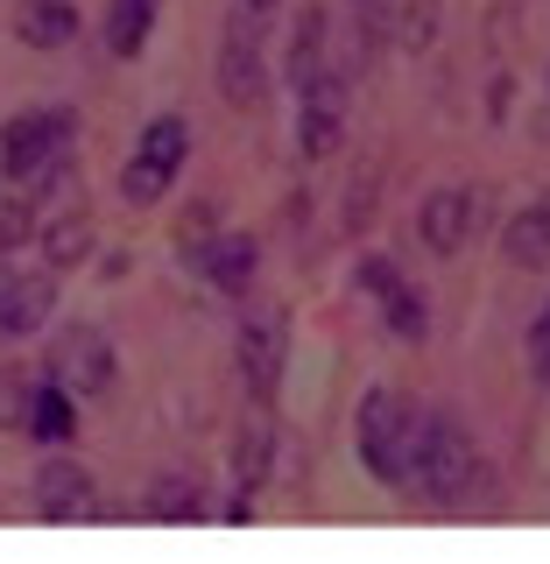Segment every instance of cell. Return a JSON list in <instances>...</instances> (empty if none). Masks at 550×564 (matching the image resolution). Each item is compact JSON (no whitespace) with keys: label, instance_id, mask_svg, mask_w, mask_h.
<instances>
[{"label":"cell","instance_id":"cell-3","mask_svg":"<svg viewBox=\"0 0 550 564\" xmlns=\"http://www.w3.org/2000/svg\"><path fill=\"white\" fill-rule=\"evenodd\" d=\"M71 149H78V113H71V106L14 113L8 128H0V176H8L14 191H35L71 163Z\"/></svg>","mask_w":550,"mask_h":564},{"label":"cell","instance_id":"cell-21","mask_svg":"<svg viewBox=\"0 0 550 564\" xmlns=\"http://www.w3.org/2000/svg\"><path fill=\"white\" fill-rule=\"evenodd\" d=\"M325 8H304V14H296V29H290V85H311L317 78V70H339V64H332L325 57Z\"/></svg>","mask_w":550,"mask_h":564},{"label":"cell","instance_id":"cell-11","mask_svg":"<svg viewBox=\"0 0 550 564\" xmlns=\"http://www.w3.org/2000/svg\"><path fill=\"white\" fill-rule=\"evenodd\" d=\"M35 240H43V261H50V275H64V269H78V261H93V205H85V191L71 184V198L50 212H35Z\"/></svg>","mask_w":550,"mask_h":564},{"label":"cell","instance_id":"cell-29","mask_svg":"<svg viewBox=\"0 0 550 564\" xmlns=\"http://www.w3.org/2000/svg\"><path fill=\"white\" fill-rule=\"evenodd\" d=\"M8 275H14V261H0V282H8Z\"/></svg>","mask_w":550,"mask_h":564},{"label":"cell","instance_id":"cell-15","mask_svg":"<svg viewBox=\"0 0 550 564\" xmlns=\"http://www.w3.org/2000/svg\"><path fill=\"white\" fill-rule=\"evenodd\" d=\"M141 516L163 522V529H176V522H205V516H212V494H205L198 473H163V480L141 494Z\"/></svg>","mask_w":550,"mask_h":564},{"label":"cell","instance_id":"cell-14","mask_svg":"<svg viewBox=\"0 0 550 564\" xmlns=\"http://www.w3.org/2000/svg\"><path fill=\"white\" fill-rule=\"evenodd\" d=\"M198 269H205V282L219 296H247V290H255V269H261V240L255 234H212V247L198 254Z\"/></svg>","mask_w":550,"mask_h":564},{"label":"cell","instance_id":"cell-16","mask_svg":"<svg viewBox=\"0 0 550 564\" xmlns=\"http://www.w3.org/2000/svg\"><path fill=\"white\" fill-rule=\"evenodd\" d=\"M234 487L240 494H255L261 480H269V466H276V423H269V402H255V410H247V423L234 431Z\"/></svg>","mask_w":550,"mask_h":564},{"label":"cell","instance_id":"cell-25","mask_svg":"<svg viewBox=\"0 0 550 564\" xmlns=\"http://www.w3.org/2000/svg\"><path fill=\"white\" fill-rule=\"evenodd\" d=\"M29 402H35V381L22 375V367H0V431H22Z\"/></svg>","mask_w":550,"mask_h":564},{"label":"cell","instance_id":"cell-28","mask_svg":"<svg viewBox=\"0 0 550 564\" xmlns=\"http://www.w3.org/2000/svg\"><path fill=\"white\" fill-rule=\"evenodd\" d=\"M240 8H255V14H261V22H269V14L282 8V0H240Z\"/></svg>","mask_w":550,"mask_h":564},{"label":"cell","instance_id":"cell-8","mask_svg":"<svg viewBox=\"0 0 550 564\" xmlns=\"http://www.w3.org/2000/svg\"><path fill=\"white\" fill-rule=\"evenodd\" d=\"M346 141V78L339 70H317L311 85H296V155L325 163Z\"/></svg>","mask_w":550,"mask_h":564},{"label":"cell","instance_id":"cell-5","mask_svg":"<svg viewBox=\"0 0 550 564\" xmlns=\"http://www.w3.org/2000/svg\"><path fill=\"white\" fill-rule=\"evenodd\" d=\"M184 155H191V120H184V113H155L149 128H141V141H134L128 170H120V198H128V205L170 198V184H176V170H184Z\"/></svg>","mask_w":550,"mask_h":564},{"label":"cell","instance_id":"cell-18","mask_svg":"<svg viewBox=\"0 0 550 564\" xmlns=\"http://www.w3.org/2000/svg\"><path fill=\"white\" fill-rule=\"evenodd\" d=\"M163 14V0H106V57L134 64L149 50V29Z\"/></svg>","mask_w":550,"mask_h":564},{"label":"cell","instance_id":"cell-17","mask_svg":"<svg viewBox=\"0 0 550 564\" xmlns=\"http://www.w3.org/2000/svg\"><path fill=\"white\" fill-rule=\"evenodd\" d=\"M14 43L71 50L78 43V0H22V8H14Z\"/></svg>","mask_w":550,"mask_h":564},{"label":"cell","instance_id":"cell-2","mask_svg":"<svg viewBox=\"0 0 550 564\" xmlns=\"http://www.w3.org/2000/svg\"><path fill=\"white\" fill-rule=\"evenodd\" d=\"M410 480L431 494L445 516H459V508L481 494V445H473V431L445 410H423V445H417V466Z\"/></svg>","mask_w":550,"mask_h":564},{"label":"cell","instance_id":"cell-13","mask_svg":"<svg viewBox=\"0 0 550 564\" xmlns=\"http://www.w3.org/2000/svg\"><path fill=\"white\" fill-rule=\"evenodd\" d=\"M50 311H57V282H50V275H8V282H0V346L43 332Z\"/></svg>","mask_w":550,"mask_h":564},{"label":"cell","instance_id":"cell-26","mask_svg":"<svg viewBox=\"0 0 550 564\" xmlns=\"http://www.w3.org/2000/svg\"><path fill=\"white\" fill-rule=\"evenodd\" d=\"M353 282H360V296H375V304H381V296H388V290L402 282V269H396L388 254H367V261H360V275H353Z\"/></svg>","mask_w":550,"mask_h":564},{"label":"cell","instance_id":"cell-10","mask_svg":"<svg viewBox=\"0 0 550 564\" xmlns=\"http://www.w3.org/2000/svg\"><path fill=\"white\" fill-rule=\"evenodd\" d=\"M35 516H43V522H93V516H99L93 473H85L78 458L50 452L43 466H35Z\"/></svg>","mask_w":550,"mask_h":564},{"label":"cell","instance_id":"cell-7","mask_svg":"<svg viewBox=\"0 0 550 564\" xmlns=\"http://www.w3.org/2000/svg\"><path fill=\"white\" fill-rule=\"evenodd\" d=\"M234 367H240L247 402H276L282 367H290V317H282V311L247 317V325H240V339H234Z\"/></svg>","mask_w":550,"mask_h":564},{"label":"cell","instance_id":"cell-9","mask_svg":"<svg viewBox=\"0 0 550 564\" xmlns=\"http://www.w3.org/2000/svg\"><path fill=\"white\" fill-rule=\"evenodd\" d=\"M473 226H481V191H466V184H445V191H431V198L417 205V240L431 247V254H466V240H473Z\"/></svg>","mask_w":550,"mask_h":564},{"label":"cell","instance_id":"cell-4","mask_svg":"<svg viewBox=\"0 0 550 564\" xmlns=\"http://www.w3.org/2000/svg\"><path fill=\"white\" fill-rule=\"evenodd\" d=\"M50 381L64 388L71 402H106L120 388V360H114V339H106L99 325H64L57 339H50Z\"/></svg>","mask_w":550,"mask_h":564},{"label":"cell","instance_id":"cell-27","mask_svg":"<svg viewBox=\"0 0 550 564\" xmlns=\"http://www.w3.org/2000/svg\"><path fill=\"white\" fill-rule=\"evenodd\" d=\"M529 375H537V381L550 388V304H543L537 325H529Z\"/></svg>","mask_w":550,"mask_h":564},{"label":"cell","instance_id":"cell-6","mask_svg":"<svg viewBox=\"0 0 550 564\" xmlns=\"http://www.w3.org/2000/svg\"><path fill=\"white\" fill-rule=\"evenodd\" d=\"M219 99L234 113H261L269 106V57H261V14L234 8L219 35Z\"/></svg>","mask_w":550,"mask_h":564},{"label":"cell","instance_id":"cell-12","mask_svg":"<svg viewBox=\"0 0 550 564\" xmlns=\"http://www.w3.org/2000/svg\"><path fill=\"white\" fill-rule=\"evenodd\" d=\"M367 22V43H388V50H423L438 29V0H353Z\"/></svg>","mask_w":550,"mask_h":564},{"label":"cell","instance_id":"cell-1","mask_svg":"<svg viewBox=\"0 0 550 564\" xmlns=\"http://www.w3.org/2000/svg\"><path fill=\"white\" fill-rule=\"evenodd\" d=\"M353 431H360V466L381 487H410V466H417V445H423V410L402 388H367Z\"/></svg>","mask_w":550,"mask_h":564},{"label":"cell","instance_id":"cell-22","mask_svg":"<svg viewBox=\"0 0 550 564\" xmlns=\"http://www.w3.org/2000/svg\"><path fill=\"white\" fill-rule=\"evenodd\" d=\"M381 317H388V339H402V346H423V332H431V311H423V296L410 282H396L381 296Z\"/></svg>","mask_w":550,"mask_h":564},{"label":"cell","instance_id":"cell-20","mask_svg":"<svg viewBox=\"0 0 550 564\" xmlns=\"http://www.w3.org/2000/svg\"><path fill=\"white\" fill-rule=\"evenodd\" d=\"M22 431L35 437V445H71V431H78V402H71L57 381H43V388H35V402H29Z\"/></svg>","mask_w":550,"mask_h":564},{"label":"cell","instance_id":"cell-23","mask_svg":"<svg viewBox=\"0 0 550 564\" xmlns=\"http://www.w3.org/2000/svg\"><path fill=\"white\" fill-rule=\"evenodd\" d=\"M22 240H35V198L8 184V191H0V261H8Z\"/></svg>","mask_w":550,"mask_h":564},{"label":"cell","instance_id":"cell-19","mask_svg":"<svg viewBox=\"0 0 550 564\" xmlns=\"http://www.w3.org/2000/svg\"><path fill=\"white\" fill-rule=\"evenodd\" d=\"M502 254L516 261V269H550V191L502 226Z\"/></svg>","mask_w":550,"mask_h":564},{"label":"cell","instance_id":"cell-24","mask_svg":"<svg viewBox=\"0 0 550 564\" xmlns=\"http://www.w3.org/2000/svg\"><path fill=\"white\" fill-rule=\"evenodd\" d=\"M212 234H219V212L198 198V205H184V219H176V234H170V240H176V254H184V261H198L205 247H212Z\"/></svg>","mask_w":550,"mask_h":564}]
</instances>
